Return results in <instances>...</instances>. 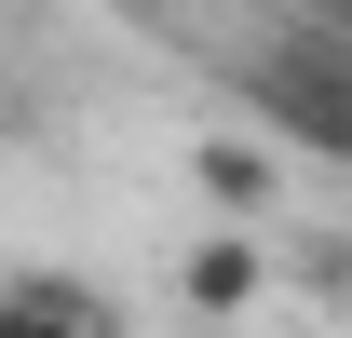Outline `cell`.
Segmentation results:
<instances>
[{"mask_svg": "<svg viewBox=\"0 0 352 338\" xmlns=\"http://www.w3.org/2000/svg\"><path fill=\"white\" fill-rule=\"evenodd\" d=\"M258 284H271V257H258V230H204V244L176 257V297H190L204 325H230V311H258Z\"/></svg>", "mask_w": 352, "mask_h": 338, "instance_id": "obj_3", "label": "cell"}, {"mask_svg": "<svg viewBox=\"0 0 352 338\" xmlns=\"http://www.w3.org/2000/svg\"><path fill=\"white\" fill-rule=\"evenodd\" d=\"M311 27H325V41H352V0H311Z\"/></svg>", "mask_w": 352, "mask_h": 338, "instance_id": "obj_5", "label": "cell"}, {"mask_svg": "<svg viewBox=\"0 0 352 338\" xmlns=\"http://www.w3.org/2000/svg\"><path fill=\"white\" fill-rule=\"evenodd\" d=\"M190 190L217 203V230H244V216L271 203V149L258 135H204V149H190Z\"/></svg>", "mask_w": 352, "mask_h": 338, "instance_id": "obj_4", "label": "cell"}, {"mask_svg": "<svg viewBox=\"0 0 352 338\" xmlns=\"http://www.w3.org/2000/svg\"><path fill=\"white\" fill-rule=\"evenodd\" d=\"M244 109H258L271 135L325 149V163H352V41H325V27H285V41L244 68Z\"/></svg>", "mask_w": 352, "mask_h": 338, "instance_id": "obj_1", "label": "cell"}, {"mask_svg": "<svg viewBox=\"0 0 352 338\" xmlns=\"http://www.w3.org/2000/svg\"><path fill=\"white\" fill-rule=\"evenodd\" d=\"M109 14H135V27H163V14H176V0H109Z\"/></svg>", "mask_w": 352, "mask_h": 338, "instance_id": "obj_6", "label": "cell"}, {"mask_svg": "<svg viewBox=\"0 0 352 338\" xmlns=\"http://www.w3.org/2000/svg\"><path fill=\"white\" fill-rule=\"evenodd\" d=\"M0 338H122V311L95 284H68V271H14L0 284Z\"/></svg>", "mask_w": 352, "mask_h": 338, "instance_id": "obj_2", "label": "cell"}]
</instances>
